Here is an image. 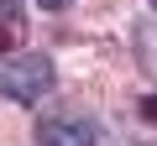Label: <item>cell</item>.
Wrapping results in <instances>:
<instances>
[{
    "label": "cell",
    "mask_w": 157,
    "mask_h": 146,
    "mask_svg": "<svg viewBox=\"0 0 157 146\" xmlns=\"http://www.w3.org/2000/svg\"><path fill=\"white\" fill-rule=\"evenodd\" d=\"M26 42V0H0V52H16Z\"/></svg>",
    "instance_id": "3"
},
{
    "label": "cell",
    "mask_w": 157,
    "mask_h": 146,
    "mask_svg": "<svg viewBox=\"0 0 157 146\" xmlns=\"http://www.w3.org/2000/svg\"><path fill=\"white\" fill-rule=\"evenodd\" d=\"M152 5H157V0H152Z\"/></svg>",
    "instance_id": "7"
},
{
    "label": "cell",
    "mask_w": 157,
    "mask_h": 146,
    "mask_svg": "<svg viewBox=\"0 0 157 146\" xmlns=\"http://www.w3.org/2000/svg\"><path fill=\"white\" fill-rule=\"evenodd\" d=\"M42 11H63V5H73V0H37Z\"/></svg>",
    "instance_id": "5"
},
{
    "label": "cell",
    "mask_w": 157,
    "mask_h": 146,
    "mask_svg": "<svg viewBox=\"0 0 157 146\" xmlns=\"http://www.w3.org/2000/svg\"><path fill=\"white\" fill-rule=\"evenodd\" d=\"M52 78H58V73H52V57L47 52H32V57H16V63L0 68V94H6L11 104H26L32 110L52 89Z\"/></svg>",
    "instance_id": "1"
},
{
    "label": "cell",
    "mask_w": 157,
    "mask_h": 146,
    "mask_svg": "<svg viewBox=\"0 0 157 146\" xmlns=\"http://www.w3.org/2000/svg\"><path fill=\"white\" fill-rule=\"evenodd\" d=\"M141 120H147V125H157V94H147V99H141Z\"/></svg>",
    "instance_id": "4"
},
{
    "label": "cell",
    "mask_w": 157,
    "mask_h": 146,
    "mask_svg": "<svg viewBox=\"0 0 157 146\" xmlns=\"http://www.w3.org/2000/svg\"><path fill=\"white\" fill-rule=\"evenodd\" d=\"M141 146H157V141H141Z\"/></svg>",
    "instance_id": "6"
},
{
    "label": "cell",
    "mask_w": 157,
    "mask_h": 146,
    "mask_svg": "<svg viewBox=\"0 0 157 146\" xmlns=\"http://www.w3.org/2000/svg\"><path fill=\"white\" fill-rule=\"evenodd\" d=\"M100 125L84 110H47L37 120V146H94Z\"/></svg>",
    "instance_id": "2"
}]
</instances>
